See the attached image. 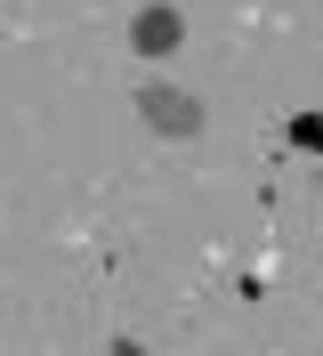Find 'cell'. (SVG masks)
I'll return each instance as SVG.
<instances>
[{"label": "cell", "mask_w": 323, "mask_h": 356, "mask_svg": "<svg viewBox=\"0 0 323 356\" xmlns=\"http://www.w3.org/2000/svg\"><path fill=\"white\" fill-rule=\"evenodd\" d=\"M178 41H186V17L178 8H138V24H129V49L138 57H170Z\"/></svg>", "instance_id": "obj_1"}, {"label": "cell", "mask_w": 323, "mask_h": 356, "mask_svg": "<svg viewBox=\"0 0 323 356\" xmlns=\"http://www.w3.org/2000/svg\"><path fill=\"white\" fill-rule=\"evenodd\" d=\"M138 106H146V122H154V130H170V138L202 130V113H194V97H178V89H146Z\"/></svg>", "instance_id": "obj_2"}]
</instances>
